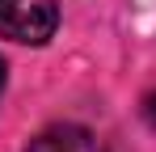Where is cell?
I'll return each mask as SVG.
<instances>
[{
	"label": "cell",
	"instance_id": "7a4b0ae2",
	"mask_svg": "<svg viewBox=\"0 0 156 152\" xmlns=\"http://www.w3.org/2000/svg\"><path fill=\"white\" fill-rule=\"evenodd\" d=\"M26 152H105V144L93 131L63 123V127H47L42 135H34Z\"/></svg>",
	"mask_w": 156,
	"mask_h": 152
},
{
	"label": "cell",
	"instance_id": "3957f363",
	"mask_svg": "<svg viewBox=\"0 0 156 152\" xmlns=\"http://www.w3.org/2000/svg\"><path fill=\"white\" fill-rule=\"evenodd\" d=\"M144 118L156 127V93H148V97H144Z\"/></svg>",
	"mask_w": 156,
	"mask_h": 152
},
{
	"label": "cell",
	"instance_id": "277c9868",
	"mask_svg": "<svg viewBox=\"0 0 156 152\" xmlns=\"http://www.w3.org/2000/svg\"><path fill=\"white\" fill-rule=\"evenodd\" d=\"M0 93H4V59H0Z\"/></svg>",
	"mask_w": 156,
	"mask_h": 152
},
{
	"label": "cell",
	"instance_id": "6da1fadb",
	"mask_svg": "<svg viewBox=\"0 0 156 152\" xmlns=\"http://www.w3.org/2000/svg\"><path fill=\"white\" fill-rule=\"evenodd\" d=\"M59 25V0H0V38L42 47Z\"/></svg>",
	"mask_w": 156,
	"mask_h": 152
}]
</instances>
